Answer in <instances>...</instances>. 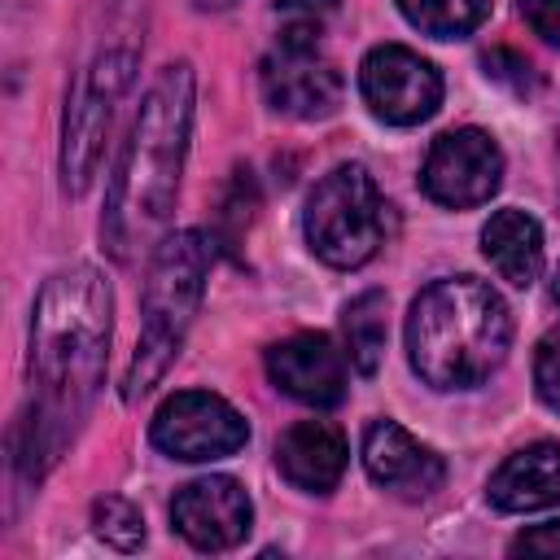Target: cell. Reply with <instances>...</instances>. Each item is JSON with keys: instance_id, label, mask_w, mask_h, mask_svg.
<instances>
[{"instance_id": "cell-6", "label": "cell", "mask_w": 560, "mask_h": 560, "mask_svg": "<svg viewBox=\"0 0 560 560\" xmlns=\"http://www.w3.org/2000/svg\"><path fill=\"white\" fill-rule=\"evenodd\" d=\"M136 74V52L131 48H105L96 61L79 74L70 105H66V127H61V184L66 192H83L101 166L105 136L114 127V109L122 92L131 88Z\"/></svg>"}, {"instance_id": "cell-18", "label": "cell", "mask_w": 560, "mask_h": 560, "mask_svg": "<svg viewBox=\"0 0 560 560\" xmlns=\"http://www.w3.org/2000/svg\"><path fill=\"white\" fill-rule=\"evenodd\" d=\"M398 9L416 31L433 39H459L486 22L490 0H398Z\"/></svg>"}, {"instance_id": "cell-2", "label": "cell", "mask_w": 560, "mask_h": 560, "mask_svg": "<svg viewBox=\"0 0 560 560\" xmlns=\"http://www.w3.org/2000/svg\"><path fill=\"white\" fill-rule=\"evenodd\" d=\"M192 66L175 61L144 92L127 153L114 171L101 241L118 262H131L171 219L179 197V171L192 131Z\"/></svg>"}, {"instance_id": "cell-19", "label": "cell", "mask_w": 560, "mask_h": 560, "mask_svg": "<svg viewBox=\"0 0 560 560\" xmlns=\"http://www.w3.org/2000/svg\"><path fill=\"white\" fill-rule=\"evenodd\" d=\"M92 525H96V534L109 542V547H118V551H136L140 542H144V516L127 503V499H96V508H92Z\"/></svg>"}, {"instance_id": "cell-4", "label": "cell", "mask_w": 560, "mask_h": 560, "mask_svg": "<svg viewBox=\"0 0 560 560\" xmlns=\"http://www.w3.org/2000/svg\"><path fill=\"white\" fill-rule=\"evenodd\" d=\"M210 241L197 228L171 232L162 236V245H153V262H149V280H144V306H140V341L136 354L127 363V381H122V398L136 402L144 398L171 368V359L179 354L192 315L201 306V289H206V271H210Z\"/></svg>"}, {"instance_id": "cell-8", "label": "cell", "mask_w": 560, "mask_h": 560, "mask_svg": "<svg viewBox=\"0 0 560 560\" xmlns=\"http://www.w3.org/2000/svg\"><path fill=\"white\" fill-rule=\"evenodd\" d=\"M149 438L171 459L206 464V459L236 455L249 442V424L228 398H219L210 389H184L158 407Z\"/></svg>"}, {"instance_id": "cell-13", "label": "cell", "mask_w": 560, "mask_h": 560, "mask_svg": "<svg viewBox=\"0 0 560 560\" xmlns=\"http://www.w3.org/2000/svg\"><path fill=\"white\" fill-rule=\"evenodd\" d=\"M267 376L280 394L306 407H337L346 398V354L324 332H298L267 350Z\"/></svg>"}, {"instance_id": "cell-22", "label": "cell", "mask_w": 560, "mask_h": 560, "mask_svg": "<svg viewBox=\"0 0 560 560\" xmlns=\"http://www.w3.org/2000/svg\"><path fill=\"white\" fill-rule=\"evenodd\" d=\"M512 551H516V556H521V551H547V556H560V521L525 529V534L512 542Z\"/></svg>"}, {"instance_id": "cell-11", "label": "cell", "mask_w": 560, "mask_h": 560, "mask_svg": "<svg viewBox=\"0 0 560 560\" xmlns=\"http://www.w3.org/2000/svg\"><path fill=\"white\" fill-rule=\"evenodd\" d=\"M254 503L236 477L210 472L175 490L171 499V525L197 547V551H228L249 534Z\"/></svg>"}, {"instance_id": "cell-1", "label": "cell", "mask_w": 560, "mask_h": 560, "mask_svg": "<svg viewBox=\"0 0 560 560\" xmlns=\"http://www.w3.org/2000/svg\"><path fill=\"white\" fill-rule=\"evenodd\" d=\"M114 293L109 280L79 262L44 280L31 311V411L18 464L39 477L83 424L109 359Z\"/></svg>"}, {"instance_id": "cell-7", "label": "cell", "mask_w": 560, "mask_h": 560, "mask_svg": "<svg viewBox=\"0 0 560 560\" xmlns=\"http://www.w3.org/2000/svg\"><path fill=\"white\" fill-rule=\"evenodd\" d=\"M262 96L284 118H328L341 105V74L328 57H319L315 35L306 26H289L280 44L262 57Z\"/></svg>"}, {"instance_id": "cell-14", "label": "cell", "mask_w": 560, "mask_h": 560, "mask_svg": "<svg viewBox=\"0 0 560 560\" xmlns=\"http://www.w3.org/2000/svg\"><path fill=\"white\" fill-rule=\"evenodd\" d=\"M346 438L328 420H298L276 442V468L306 494H328L346 472Z\"/></svg>"}, {"instance_id": "cell-12", "label": "cell", "mask_w": 560, "mask_h": 560, "mask_svg": "<svg viewBox=\"0 0 560 560\" xmlns=\"http://www.w3.org/2000/svg\"><path fill=\"white\" fill-rule=\"evenodd\" d=\"M363 468L368 477L407 499V503H420L429 499L442 481H446V464L438 451H429L424 442H416L398 420H372L368 433H363Z\"/></svg>"}, {"instance_id": "cell-24", "label": "cell", "mask_w": 560, "mask_h": 560, "mask_svg": "<svg viewBox=\"0 0 560 560\" xmlns=\"http://www.w3.org/2000/svg\"><path fill=\"white\" fill-rule=\"evenodd\" d=\"M228 4H236V0H197V9H228Z\"/></svg>"}, {"instance_id": "cell-23", "label": "cell", "mask_w": 560, "mask_h": 560, "mask_svg": "<svg viewBox=\"0 0 560 560\" xmlns=\"http://www.w3.org/2000/svg\"><path fill=\"white\" fill-rule=\"evenodd\" d=\"M332 4H337V0H276V9H280L293 26H306V31L319 26V18H324Z\"/></svg>"}, {"instance_id": "cell-16", "label": "cell", "mask_w": 560, "mask_h": 560, "mask_svg": "<svg viewBox=\"0 0 560 560\" xmlns=\"http://www.w3.org/2000/svg\"><path fill=\"white\" fill-rule=\"evenodd\" d=\"M481 254L490 258V267L508 284L529 289L542 276V228H538V219L516 210V206L494 210L481 228Z\"/></svg>"}, {"instance_id": "cell-15", "label": "cell", "mask_w": 560, "mask_h": 560, "mask_svg": "<svg viewBox=\"0 0 560 560\" xmlns=\"http://www.w3.org/2000/svg\"><path fill=\"white\" fill-rule=\"evenodd\" d=\"M486 494L499 512L556 508L560 503V442H534V446H521L516 455H508L494 468Z\"/></svg>"}, {"instance_id": "cell-9", "label": "cell", "mask_w": 560, "mask_h": 560, "mask_svg": "<svg viewBox=\"0 0 560 560\" xmlns=\"http://www.w3.org/2000/svg\"><path fill=\"white\" fill-rule=\"evenodd\" d=\"M499 184H503V153H499L494 136L481 127L442 131L429 144V158L420 166L424 197L446 206V210L481 206L499 192Z\"/></svg>"}, {"instance_id": "cell-25", "label": "cell", "mask_w": 560, "mask_h": 560, "mask_svg": "<svg viewBox=\"0 0 560 560\" xmlns=\"http://www.w3.org/2000/svg\"><path fill=\"white\" fill-rule=\"evenodd\" d=\"M556 302H560V276H556Z\"/></svg>"}, {"instance_id": "cell-10", "label": "cell", "mask_w": 560, "mask_h": 560, "mask_svg": "<svg viewBox=\"0 0 560 560\" xmlns=\"http://www.w3.org/2000/svg\"><path fill=\"white\" fill-rule=\"evenodd\" d=\"M359 92L381 122L411 127L442 105V74L420 52L402 44H381L359 66Z\"/></svg>"}, {"instance_id": "cell-21", "label": "cell", "mask_w": 560, "mask_h": 560, "mask_svg": "<svg viewBox=\"0 0 560 560\" xmlns=\"http://www.w3.org/2000/svg\"><path fill=\"white\" fill-rule=\"evenodd\" d=\"M521 18L538 39L560 48V0H521Z\"/></svg>"}, {"instance_id": "cell-5", "label": "cell", "mask_w": 560, "mask_h": 560, "mask_svg": "<svg viewBox=\"0 0 560 560\" xmlns=\"http://www.w3.org/2000/svg\"><path fill=\"white\" fill-rule=\"evenodd\" d=\"M302 232L319 262L337 271L363 267L385 241V197L376 179L359 162L332 166L306 197Z\"/></svg>"}, {"instance_id": "cell-3", "label": "cell", "mask_w": 560, "mask_h": 560, "mask_svg": "<svg viewBox=\"0 0 560 560\" xmlns=\"http://www.w3.org/2000/svg\"><path fill=\"white\" fill-rule=\"evenodd\" d=\"M512 346L508 302L477 276H446L420 289L407 315V359L433 389L481 385Z\"/></svg>"}, {"instance_id": "cell-17", "label": "cell", "mask_w": 560, "mask_h": 560, "mask_svg": "<svg viewBox=\"0 0 560 560\" xmlns=\"http://www.w3.org/2000/svg\"><path fill=\"white\" fill-rule=\"evenodd\" d=\"M385 293L368 289L354 302H346L341 311V328H346V354L363 376H376L381 354H385Z\"/></svg>"}, {"instance_id": "cell-20", "label": "cell", "mask_w": 560, "mask_h": 560, "mask_svg": "<svg viewBox=\"0 0 560 560\" xmlns=\"http://www.w3.org/2000/svg\"><path fill=\"white\" fill-rule=\"evenodd\" d=\"M534 389H538L542 407H551L560 416V324H551L542 332V341L534 346Z\"/></svg>"}]
</instances>
